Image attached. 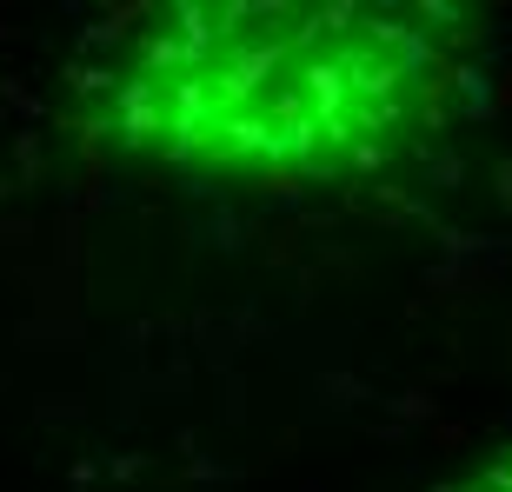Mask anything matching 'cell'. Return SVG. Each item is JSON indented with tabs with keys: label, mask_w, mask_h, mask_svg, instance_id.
I'll use <instances>...</instances> for the list:
<instances>
[{
	"label": "cell",
	"mask_w": 512,
	"mask_h": 492,
	"mask_svg": "<svg viewBox=\"0 0 512 492\" xmlns=\"http://www.w3.org/2000/svg\"><path fill=\"white\" fill-rule=\"evenodd\" d=\"M433 34L399 7H173L127 74V133L213 173L326 180L433 114Z\"/></svg>",
	"instance_id": "6da1fadb"
},
{
	"label": "cell",
	"mask_w": 512,
	"mask_h": 492,
	"mask_svg": "<svg viewBox=\"0 0 512 492\" xmlns=\"http://www.w3.org/2000/svg\"><path fill=\"white\" fill-rule=\"evenodd\" d=\"M486 492H512V466H506V473H499V479H493V486H486Z\"/></svg>",
	"instance_id": "7a4b0ae2"
}]
</instances>
